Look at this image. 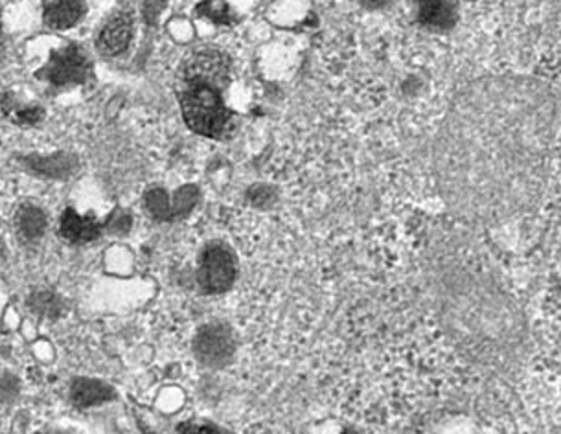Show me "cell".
I'll return each instance as SVG.
<instances>
[{
	"label": "cell",
	"instance_id": "cell-4",
	"mask_svg": "<svg viewBox=\"0 0 561 434\" xmlns=\"http://www.w3.org/2000/svg\"><path fill=\"white\" fill-rule=\"evenodd\" d=\"M194 350L203 365L224 366L234 355V338L227 326L208 324L195 335Z\"/></svg>",
	"mask_w": 561,
	"mask_h": 434
},
{
	"label": "cell",
	"instance_id": "cell-18",
	"mask_svg": "<svg viewBox=\"0 0 561 434\" xmlns=\"http://www.w3.org/2000/svg\"><path fill=\"white\" fill-rule=\"evenodd\" d=\"M178 434H224L219 431L218 427H214V425H208V423H195L188 422L183 423L181 427H179Z\"/></svg>",
	"mask_w": 561,
	"mask_h": 434
},
{
	"label": "cell",
	"instance_id": "cell-7",
	"mask_svg": "<svg viewBox=\"0 0 561 434\" xmlns=\"http://www.w3.org/2000/svg\"><path fill=\"white\" fill-rule=\"evenodd\" d=\"M70 396H72L76 406L89 409V407L102 406L105 401L113 400L115 390L111 389L110 385L98 381V379L80 377L70 387Z\"/></svg>",
	"mask_w": 561,
	"mask_h": 434
},
{
	"label": "cell",
	"instance_id": "cell-12",
	"mask_svg": "<svg viewBox=\"0 0 561 434\" xmlns=\"http://www.w3.org/2000/svg\"><path fill=\"white\" fill-rule=\"evenodd\" d=\"M422 23L433 28H447L453 23L451 0H416Z\"/></svg>",
	"mask_w": 561,
	"mask_h": 434
},
{
	"label": "cell",
	"instance_id": "cell-8",
	"mask_svg": "<svg viewBox=\"0 0 561 434\" xmlns=\"http://www.w3.org/2000/svg\"><path fill=\"white\" fill-rule=\"evenodd\" d=\"M133 26L131 21L127 15H118L113 19L104 32L100 34V41L98 45L105 52L107 56H118L122 52L126 50L129 43H131Z\"/></svg>",
	"mask_w": 561,
	"mask_h": 434
},
{
	"label": "cell",
	"instance_id": "cell-22",
	"mask_svg": "<svg viewBox=\"0 0 561 434\" xmlns=\"http://www.w3.org/2000/svg\"><path fill=\"white\" fill-rule=\"evenodd\" d=\"M344 434H357V433H355V431H346V433H344Z\"/></svg>",
	"mask_w": 561,
	"mask_h": 434
},
{
	"label": "cell",
	"instance_id": "cell-19",
	"mask_svg": "<svg viewBox=\"0 0 561 434\" xmlns=\"http://www.w3.org/2000/svg\"><path fill=\"white\" fill-rule=\"evenodd\" d=\"M13 116L21 124H35V122H39L43 118V111L41 108H23V111H18Z\"/></svg>",
	"mask_w": 561,
	"mask_h": 434
},
{
	"label": "cell",
	"instance_id": "cell-2",
	"mask_svg": "<svg viewBox=\"0 0 561 434\" xmlns=\"http://www.w3.org/2000/svg\"><path fill=\"white\" fill-rule=\"evenodd\" d=\"M236 278L232 252L224 245H210L201 256L199 284L207 293H224Z\"/></svg>",
	"mask_w": 561,
	"mask_h": 434
},
{
	"label": "cell",
	"instance_id": "cell-5",
	"mask_svg": "<svg viewBox=\"0 0 561 434\" xmlns=\"http://www.w3.org/2000/svg\"><path fill=\"white\" fill-rule=\"evenodd\" d=\"M195 201H197V192L194 189H183L172 199L168 197L164 190L159 189L149 190L144 197L149 214L161 221H172L184 216L195 205Z\"/></svg>",
	"mask_w": 561,
	"mask_h": 434
},
{
	"label": "cell",
	"instance_id": "cell-14",
	"mask_svg": "<svg viewBox=\"0 0 561 434\" xmlns=\"http://www.w3.org/2000/svg\"><path fill=\"white\" fill-rule=\"evenodd\" d=\"M28 306L35 315L45 317V319H58L64 311V304L50 292L34 293L30 297Z\"/></svg>",
	"mask_w": 561,
	"mask_h": 434
},
{
	"label": "cell",
	"instance_id": "cell-16",
	"mask_svg": "<svg viewBox=\"0 0 561 434\" xmlns=\"http://www.w3.org/2000/svg\"><path fill=\"white\" fill-rule=\"evenodd\" d=\"M107 229L113 235H126L127 230L131 229V217L126 212L116 210L113 216H111L110 224H107Z\"/></svg>",
	"mask_w": 561,
	"mask_h": 434
},
{
	"label": "cell",
	"instance_id": "cell-20",
	"mask_svg": "<svg viewBox=\"0 0 561 434\" xmlns=\"http://www.w3.org/2000/svg\"><path fill=\"white\" fill-rule=\"evenodd\" d=\"M10 384H12V379H10V377H4V379H2V385H0V395L4 396V398H8V396L15 392V387L12 389Z\"/></svg>",
	"mask_w": 561,
	"mask_h": 434
},
{
	"label": "cell",
	"instance_id": "cell-13",
	"mask_svg": "<svg viewBox=\"0 0 561 434\" xmlns=\"http://www.w3.org/2000/svg\"><path fill=\"white\" fill-rule=\"evenodd\" d=\"M18 225L24 238L37 240L45 232L46 217L37 206L26 205L19 210Z\"/></svg>",
	"mask_w": 561,
	"mask_h": 434
},
{
	"label": "cell",
	"instance_id": "cell-10",
	"mask_svg": "<svg viewBox=\"0 0 561 434\" xmlns=\"http://www.w3.org/2000/svg\"><path fill=\"white\" fill-rule=\"evenodd\" d=\"M28 167L35 173L48 179H67L75 173L76 159L67 153L53 155V157H32Z\"/></svg>",
	"mask_w": 561,
	"mask_h": 434
},
{
	"label": "cell",
	"instance_id": "cell-6",
	"mask_svg": "<svg viewBox=\"0 0 561 434\" xmlns=\"http://www.w3.org/2000/svg\"><path fill=\"white\" fill-rule=\"evenodd\" d=\"M229 72V59L221 52H197L184 64L183 81L219 83Z\"/></svg>",
	"mask_w": 561,
	"mask_h": 434
},
{
	"label": "cell",
	"instance_id": "cell-21",
	"mask_svg": "<svg viewBox=\"0 0 561 434\" xmlns=\"http://www.w3.org/2000/svg\"><path fill=\"white\" fill-rule=\"evenodd\" d=\"M365 2H370V4H381L385 0H365Z\"/></svg>",
	"mask_w": 561,
	"mask_h": 434
},
{
	"label": "cell",
	"instance_id": "cell-1",
	"mask_svg": "<svg viewBox=\"0 0 561 434\" xmlns=\"http://www.w3.org/2000/svg\"><path fill=\"white\" fill-rule=\"evenodd\" d=\"M216 85L210 81H184L181 92L184 121L203 137H219L229 124V113Z\"/></svg>",
	"mask_w": 561,
	"mask_h": 434
},
{
	"label": "cell",
	"instance_id": "cell-3",
	"mask_svg": "<svg viewBox=\"0 0 561 434\" xmlns=\"http://www.w3.org/2000/svg\"><path fill=\"white\" fill-rule=\"evenodd\" d=\"M43 76L56 87L78 85L91 76V64L78 46H65L64 50L54 52Z\"/></svg>",
	"mask_w": 561,
	"mask_h": 434
},
{
	"label": "cell",
	"instance_id": "cell-9",
	"mask_svg": "<svg viewBox=\"0 0 561 434\" xmlns=\"http://www.w3.org/2000/svg\"><path fill=\"white\" fill-rule=\"evenodd\" d=\"M100 232H102V227L91 217L80 216L72 208L65 210L64 217H61V235L65 240L72 241V243H89V241L96 240Z\"/></svg>",
	"mask_w": 561,
	"mask_h": 434
},
{
	"label": "cell",
	"instance_id": "cell-17",
	"mask_svg": "<svg viewBox=\"0 0 561 434\" xmlns=\"http://www.w3.org/2000/svg\"><path fill=\"white\" fill-rule=\"evenodd\" d=\"M167 4L168 0H142V13L146 23L156 24Z\"/></svg>",
	"mask_w": 561,
	"mask_h": 434
},
{
	"label": "cell",
	"instance_id": "cell-15",
	"mask_svg": "<svg viewBox=\"0 0 561 434\" xmlns=\"http://www.w3.org/2000/svg\"><path fill=\"white\" fill-rule=\"evenodd\" d=\"M197 13L203 15V18L210 19L214 23H232V13H230L225 0H203L199 7H197Z\"/></svg>",
	"mask_w": 561,
	"mask_h": 434
},
{
	"label": "cell",
	"instance_id": "cell-11",
	"mask_svg": "<svg viewBox=\"0 0 561 434\" xmlns=\"http://www.w3.org/2000/svg\"><path fill=\"white\" fill-rule=\"evenodd\" d=\"M83 15L80 0H58L46 8L45 21L50 28L65 30L75 26Z\"/></svg>",
	"mask_w": 561,
	"mask_h": 434
}]
</instances>
